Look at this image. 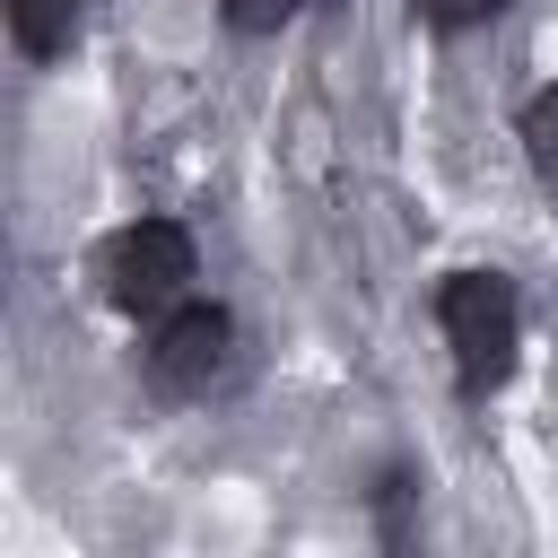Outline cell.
<instances>
[{"mask_svg": "<svg viewBox=\"0 0 558 558\" xmlns=\"http://www.w3.org/2000/svg\"><path fill=\"white\" fill-rule=\"evenodd\" d=\"M323 9H331V0H323Z\"/></svg>", "mask_w": 558, "mask_h": 558, "instance_id": "obj_8", "label": "cell"}, {"mask_svg": "<svg viewBox=\"0 0 558 558\" xmlns=\"http://www.w3.org/2000/svg\"><path fill=\"white\" fill-rule=\"evenodd\" d=\"M87 9H96V0H9V26H17V44H26L35 61H52V52L78 35Z\"/></svg>", "mask_w": 558, "mask_h": 558, "instance_id": "obj_4", "label": "cell"}, {"mask_svg": "<svg viewBox=\"0 0 558 558\" xmlns=\"http://www.w3.org/2000/svg\"><path fill=\"white\" fill-rule=\"evenodd\" d=\"M227 349H235V323L218 305H183V314H166L148 375H157V392H209L227 375Z\"/></svg>", "mask_w": 558, "mask_h": 558, "instance_id": "obj_3", "label": "cell"}, {"mask_svg": "<svg viewBox=\"0 0 558 558\" xmlns=\"http://www.w3.org/2000/svg\"><path fill=\"white\" fill-rule=\"evenodd\" d=\"M436 314H445L453 384H462L471 401H480L488 384H506V366H514V288H506L497 270H462V279H445Z\"/></svg>", "mask_w": 558, "mask_h": 558, "instance_id": "obj_1", "label": "cell"}, {"mask_svg": "<svg viewBox=\"0 0 558 558\" xmlns=\"http://www.w3.org/2000/svg\"><path fill=\"white\" fill-rule=\"evenodd\" d=\"M418 9H427L436 26H471V17H497L506 0H418Z\"/></svg>", "mask_w": 558, "mask_h": 558, "instance_id": "obj_7", "label": "cell"}, {"mask_svg": "<svg viewBox=\"0 0 558 558\" xmlns=\"http://www.w3.org/2000/svg\"><path fill=\"white\" fill-rule=\"evenodd\" d=\"M218 9H227V26H235V35H270L296 0H218Z\"/></svg>", "mask_w": 558, "mask_h": 558, "instance_id": "obj_6", "label": "cell"}, {"mask_svg": "<svg viewBox=\"0 0 558 558\" xmlns=\"http://www.w3.org/2000/svg\"><path fill=\"white\" fill-rule=\"evenodd\" d=\"M183 279H192V235H183L174 218H140V227H122L113 253H105V288H113L122 314H166V305L183 296Z\"/></svg>", "mask_w": 558, "mask_h": 558, "instance_id": "obj_2", "label": "cell"}, {"mask_svg": "<svg viewBox=\"0 0 558 558\" xmlns=\"http://www.w3.org/2000/svg\"><path fill=\"white\" fill-rule=\"evenodd\" d=\"M523 157H532L541 192H558V87H541V96L523 105Z\"/></svg>", "mask_w": 558, "mask_h": 558, "instance_id": "obj_5", "label": "cell"}]
</instances>
